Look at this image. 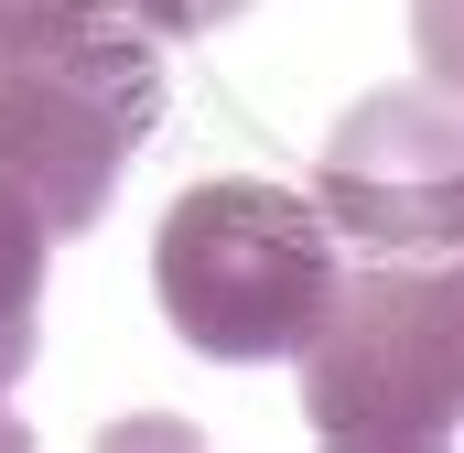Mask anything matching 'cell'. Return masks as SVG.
<instances>
[{
  "mask_svg": "<svg viewBox=\"0 0 464 453\" xmlns=\"http://www.w3.org/2000/svg\"><path fill=\"white\" fill-rule=\"evenodd\" d=\"M109 22H140L130 0H0V54L22 43H76V33H109Z\"/></svg>",
  "mask_w": 464,
  "mask_h": 453,
  "instance_id": "8992f818",
  "label": "cell"
},
{
  "mask_svg": "<svg viewBox=\"0 0 464 453\" xmlns=\"http://www.w3.org/2000/svg\"><path fill=\"white\" fill-rule=\"evenodd\" d=\"M443 270H454V281H464V237H454V248H443Z\"/></svg>",
  "mask_w": 464,
  "mask_h": 453,
  "instance_id": "30bf717a",
  "label": "cell"
},
{
  "mask_svg": "<svg viewBox=\"0 0 464 453\" xmlns=\"http://www.w3.org/2000/svg\"><path fill=\"white\" fill-rule=\"evenodd\" d=\"M162 33L109 22L76 43H22L0 54V173L33 195V217L54 237H87L109 217L130 151L162 119Z\"/></svg>",
  "mask_w": 464,
  "mask_h": 453,
  "instance_id": "3957f363",
  "label": "cell"
},
{
  "mask_svg": "<svg viewBox=\"0 0 464 453\" xmlns=\"http://www.w3.org/2000/svg\"><path fill=\"white\" fill-rule=\"evenodd\" d=\"M44 248H54V226L33 217V195L0 173V345L33 367V303H44Z\"/></svg>",
  "mask_w": 464,
  "mask_h": 453,
  "instance_id": "5b68a950",
  "label": "cell"
},
{
  "mask_svg": "<svg viewBox=\"0 0 464 453\" xmlns=\"http://www.w3.org/2000/svg\"><path fill=\"white\" fill-rule=\"evenodd\" d=\"M314 206L346 248L389 259H443L464 237V98L454 87H367L324 130V173Z\"/></svg>",
  "mask_w": 464,
  "mask_h": 453,
  "instance_id": "277c9868",
  "label": "cell"
},
{
  "mask_svg": "<svg viewBox=\"0 0 464 453\" xmlns=\"http://www.w3.org/2000/svg\"><path fill=\"white\" fill-rule=\"evenodd\" d=\"M130 11H140L151 33H217V22H237V11H248V0H130Z\"/></svg>",
  "mask_w": 464,
  "mask_h": 453,
  "instance_id": "ba28073f",
  "label": "cell"
},
{
  "mask_svg": "<svg viewBox=\"0 0 464 453\" xmlns=\"http://www.w3.org/2000/svg\"><path fill=\"white\" fill-rule=\"evenodd\" d=\"M303 356V410L335 453H432L464 432V281L443 259L367 248L335 270Z\"/></svg>",
  "mask_w": 464,
  "mask_h": 453,
  "instance_id": "7a4b0ae2",
  "label": "cell"
},
{
  "mask_svg": "<svg viewBox=\"0 0 464 453\" xmlns=\"http://www.w3.org/2000/svg\"><path fill=\"white\" fill-rule=\"evenodd\" d=\"M335 270H346V237L324 226V206L292 184H259V173H217V184L173 195V217L151 237L162 324L227 367L292 356L324 324Z\"/></svg>",
  "mask_w": 464,
  "mask_h": 453,
  "instance_id": "6da1fadb",
  "label": "cell"
},
{
  "mask_svg": "<svg viewBox=\"0 0 464 453\" xmlns=\"http://www.w3.org/2000/svg\"><path fill=\"white\" fill-rule=\"evenodd\" d=\"M11 378H22V356L0 345V453H22V410H11Z\"/></svg>",
  "mask_w": 464,
  "mask_h": 453,
  "instance_id": "9c48e42d",
  "label": "cell"
},
{
  "mask_svg": "<svg viewBox=\"0 0 464 453\" xmlns=\"http://www.w3.org/2000/svg\"><path fill=\"white\" fill-rule=\"evenodd\" d=\"M411 43H421V76L464 98V0H411Z\"/></svg>",
  "mask_w": 464,
  "mask_h": 453,
  "instance_id": "52a82bcc",
  "label": "cell"
}]
</instances>
